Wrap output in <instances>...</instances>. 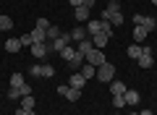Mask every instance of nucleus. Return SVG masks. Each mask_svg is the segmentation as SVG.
Instances as JSON below:
<instances>
[{"label": "nucleus", "instance_id": "41", "mask_svg": "<svg viewBox=\"0 0 157 115\" xmlns=\"http://www.w3.org/2000/svg\"><path fill=\"white\" fill-rule=\"evenodd\" d=\"M155 113H157V102H155Z\"/></svg>", "mask_w": 157, "mask_h": 115}, {"label": "nucleus", "instance_id": "28", "mask_svg": "<svg viewBox=\"0 0 157 115\" xmlns=\"http://www.w3.org/2000/svg\"><path fill=\"white\" fill-rule=\"evenodd\" d=\"M29 73H32L34 79H42V66H39V63H34V66L29 68Z\"/></svg>", "mask_w": 157, "mask_h": 115}, {"label": "nucleus", "instance_id": "14", "mask_svg": "<svg viewBox=\"0 0 157 115\" xmlns=\"http://www.w3.org/2000/svg\"><path fill=\"white\" fill-rule=\"evenodd\" d=\"M86 37H89V34H86V26H76V29L71 32V39H73V42H81V39H86Z\"/></svg>", "mask_w": 157, "mask_h": 115}, {"label": "nucleus", "instance_id": "36", "mask_svg": "<svg viewBox=\"0 0 157 115\" xmlns=\"http://www.w3.org/2000/svg\"><path fill=\"white\" fill-rule=\"evenodd\" d=\"M81 6H84V8H89V11H92V8H94V0H81Z\"/></svg>", "mask_w": 157, "mask_h": 115}, {"label": "nucleus", "instance_id": "11", "mask_svg": "<svg viewBox=\"0 0 157 115\" xmlns=\"http://www.w3.org/2000/svg\"><path fill=\"white\" fill-rule=\"evenodd\" d=\"M73 16H76V21H78V24H84V21H89L92 11H89V8H84V6H78V8H76V13H73Z\"/></svg>", "mask_w": 157, "mask_h": 115}, {"label": "nucleus", "instance_id": "34", "mask_svg": "<svg viewBox=\"0 0 157 115\" xmlns=\"http://www.w3.org/2000/svg\"><path fill=\"white\" fill-rule=\"evenodd\" d=\"M16 115H37L34 110H24V107H16Z\"/></svg>", "mask_w": 157, "mask_h": 115}, {"label": "nucleus", "instance_id": "10", "mask_svg": "<svg viewBox=\"0 0 157 115\" xmlns=\"http://www.w3.org/2000/svg\"><path fill=\"white\" fill-rule=\"evenodd\" d=\"M123 99H126V105H139V102H141V97H139V92H136V89H126Z\"/></svg>", "mask_w": 157, "mask_h": 115}, {"label": "nucleus", "instance_id": "4", "mask_svg": "<svg viewBox=\"0 0 157 115\" xmlns=\"http://www.w3.org/2000/svg\"><path fill=\"white\" fill-rule=\"evenodd\" d=\"M84 63H89V66L100 68L102 63H107V58H105V52H102V50H97V47H94V50H92V52L84 58Z\"/></svg>", "mask_w": 157, "mask_h": 115}, {"label": "nucleus", "instance_id": "15", "mask_svg": "<svg viewBox=\"0 0 157 115\" xmlns=\"http://www.w3.org/2000/svg\"><path fill=\"white\" fill-rule=\"evenodd\" d=\"M78 73H81L84 79H94V76H97V68H94V66H89V63H84V66L78 68Z\"/></svg>", "mask_w": 157, "mask_h": 115}, {"label": "nucleus", "instance_id": "19", "mask_svg": "<svg viewBox=\"0 0 157 115\" xmlns=\"http://www.w3.org/2000/svg\"><path fill=\"white\" fill-rule=\"evenodd\" d=\"M34 105H37V99H34L32 94H26V97H21V105H18V107H24V110H34Z\"/></svg>", "mask_w": 157, "mask_h": 115}, {"label": "nucleus", "instance_id": "24", "mask_svg": "<svg viewBox=\"0 0 157 115\" xmlns=\"http://www.w3.org/2000/svg\"><path fill=\"white\" fill-rule=\"evenodd\" d=\"M60 58H66V60H68V63H71V60H73V58H76V50H73V47H71V44H68V47H66V50H60Z\"/></svg>", "mask_w": 157, "mask_h": 115}, {"label": "nucleus", "instance_id": "6", "mask_svg": "<svg viewBox=\"0 0 157 115\" xmlns=\"http://www.w3.org/2000/svg\"><path fill=\"white\" fill-rule=\"evenodd\" d=\"M92 50H94V42H92V37H86V39H81V42H78L76 52H78V55H84V58H86V55H89Z\"/></svg>", "mask_w": 157, "mask_h": 115}, {"label": "nucleus", "instance_id": "30", "mask_svg": "<svg viewBox=\"0 0 157 115\" xmlns=\"http://www.w3.org/2000/svg\"><path fill=\"white\" fill-rule=\"evenodd\" d=\"M18 39H21V47H32V44H34L32 34H24V37H18Z\"/></svg>", "mask_w": 157, "mask_h": 115}, {"label": "nucleus", "instance_id": "12", "mask_svg": "<svg viewBox=\"0 0 157 115\" xmlns=\"http://www.w3.org/2000/svg\"><path fill=\"white\" fill-rule=\"evenodd\" d=\"M84 84H86V79L81 76V73H73V76L68 79V86H73V89H84Z\"/></svg>", "mask_w": 157, "mask_h": 115}, {"label": "nucleus", "instance_id": "2", "mask_svg": "<svg viewBox=\"0 0 157 115\" xmlns=\"http://www.w3.org/2000/svg\"><path fill=\"white\" fill-rule=\"evenodd\" d=\"M71 42H73V39H71V32H68V34H60L58 39L47 42V50H50V52H60V50H66Z\"/></svg>", "mask_w": 157, "mask_h": 115}, {"label": "nucleus", "instance_id": "25", "mask_svg": "<svg viewBox=\"0 0 157 115\" xmlns=\"http://www.w3.org/2000/svg\"><path fill=\"white\" fill-rule=\"evenodd\" d=\"M55 76V68L50 66V63H45V66H42V79H52Z\"/></svg>", "mask_w": 157, "mask_h": 115}, {"label": "nucleus", "instance_id": "32", "mask_svg": "<svg viewBox=\"0 0 157 115\" xmlns=\"http://www.w3.org/2000/svg\"><path fill=\"white\" fill-rule=\"evenodd\" d=\"M113 107H118V110L126 107V99H123V97H113Z\"/></svg>", "mask_w": 157, "mask_h": 115}, {"label": "nucleus", "instance_id": "27", "mask_svg": "<svg viewBox=\"0 0 157 115\" xmlns=\"http://www.w3.org/2000/svg\"><path fill=\"white\" fill-rule=\"evenodd\" d=\"M126 52H128V58H139V55H141V44H131Z\"/></svg>", "mask_w": 157, "mask_h": 115}, {"label": "nucleus", "instance_id": "1", "mask_svg": "<svg viewBox=\"0 0 157 115\" xmlns=\"http://www.w3.org/2000/svg\"><path fill=\"white\" fill-rule=\"evenodd\" d=\"M94 79H100L102 84H110L113 79H115V66H113L110 60H107V63H102V66L97 68V76H94Z\"/></svg>", "mask_w": 157, "mask_h": 115}, {"label": "nucleus", "instance_id": "17", "mask_svg": "<svg viewBox=\"0 0 157 115\" xmlns=\"http://www.w3.org/2000/svg\"><path fill=\"white\" fill-rule=\"evenodd\" d=\"M21 50V39H16V37H11L6 42V52H18Z\"/></svg>", "mask_w": 157, "mask_h": 115}, {"label": "nucleus", "instance_id": "5", "mask_svg": "<svg viewBox=\"0 0 157 115\" xmlns=\"http://www.w3.org/2000/svg\"><path fill=\"white\" fill-rule=\"evenodd\" d=\"M141 68H152L155 66V58H152V47H141V55L136 58Z\"/></svg>", "mask_w": 157, "mask_h": 115}, {"label": "nucleus", "instance_id": "22", "mask_svg": "<svg viewBox=\"0 0 157 115\" xmlns=\"http://www.w3.org/2000/svg\"><path fill=\"white\" fill-rule=\"evenodd\" d=\"M24 84H26V79H24L21 73H13V76H11V86H13V89H18V86H24Z\"/></svg>", "mask_w": 157, "mask_h": 115}, {"label": "nucleus", "instance_id": "13", "mask_svg": "<svg viewBox=\"0 0 157 115\" xmlns=\"http://www.w3.org/2000/svg\"><path fill=\"white\" fill-rule=\"evenodd\" d=\"M92 42H94V47H97V50H105V44L110 42V37L100 32V34H94V37H92Z\"/></svg>", "mask_w": 157, "mask_h": 115}, {"label": "nucleus", "instance_id": "29", "mask_svg": "<svg viewBox=\"0 0 157 115\" xmlns=\"http://www.w3.org/2000/svg\"><path fill=\"white\" fill-rule=\"evenodd\" d=\"M50 26H52V24L47 21V18H37V29H42V32H47Z\"/></svg>", "mask_w": 157, "mask_h": 115}, {"label": "nucleus", "instance_id": "31", "mask_svg": "<svg viewBox=\"0 0 157 115\" xmlns=\"http://www.w3.org/2000/svg\"><path fill=\"white\" fill-rule=\"evenodd\" d=\"M18 94H21V97H26V94H32V84H24V86H18Z\"/></svg>", "mask_w": 157, "mask_h": 115}, {"label": "nucleus", "instance_id": "18", "mask_svg": "<svg viewBox=\"0 0 157 115\" xmlns=\"http://www.w3.org/2000/svg\"><path fill=\"white\" fill-rule=\"evenodd\" d=\"M141 26H144L147 32H155V29H157V18H155V16H144V21H141Z\"/></svg>", "mask_w": 157, "mask_h": 115}, {"label": "nucleus", "instance_id": "38", "mask_svg": "<svg viewBox=\"0 0 157 115\" xmlns=\"http://www.w3.org/2000/svg\"><path fill=\"white\" fill-rule=\"evenodd\" d=\"M68 3H71L73 8H78V6H81V0H68Z\"/></svg>", "mask_w": 157, "mask_h": 115}, {"label": "nucleus", "instance_id": "40", "mask_svg": "<svg viewBox=\"0 0 157 115\" xmlns=\"http://www.w3.org/2000/svg\"><path fill=\"white\" fill-rule=\"evenodd\" d=\"M128 115H139V113H128Z\"/></svg>", "mask_w": 157, "mask_h": 115}, {"label": "nucleus", "instance_id": "7", "mask_svg": "<svg viewBox=\"0 0 157 115\" xmlns=\"http://www.w3.org/2000/svg\"><path fill=\"white\" fill-rule=\"evenodd\" d=\"M110 94H113V97H123V94H126V84L118 81V79H113V81H110Z\"/></svg>", "mask_w": 157, "mask_h": 115}, {"label": "nucleus", "instance_id": "9", "mask_svg": "<svg viewBox=\"0 0 157 115\" xmlns=\"http://www.w3.org/2000/svg\"><path fill=\"white\" fill-rule=\"evenodd\" d=\"M47 52H50V50H47V42H34L32 44V55L34 58H45Z\"/></svg>", "mask_w": 157, "mask_h": 115}, {"label": "nucleus", "instance_id": "37", "mask_svg": "<svg viewBox=\"0 0 157 115\" xmlns=\"http://www.w3.org/2000/svg\"><path fill=\"white\" fill-rule=\"evenodd\" d=\"M139 115H157V113H155V110H141Z\"/></svg>", "mask_w": 157, "mask_h": 115}, {"label": "nucleus", "instance_id": "23", "mask_svg": "<svg viewBox=\"0 0 157 115\" xmlns=\"http://www.w3.org/2000/svg\"><path fill=\"white\" fill-rule=\"evenodd\" d=\"M13 26V18L11 16H0V32H8Z\"/></svg>", "mask_w": 157, "mask_h": 115}, {"label": "nucleus", "instance_id": "39", "mask_svg": "<svg viewBox=\"0 0 157 115\" xmlns=\"http://www.w3.org/2000/svg\"><path fill=\"white\" fill-rule=\"evenodd\" d=\"M152 6H155V8H157V0H152Z\"/></svg>", "mask_w": 157, "mask_h": 115}, {"label": "nucleus", "instance_id": "3", "mask_svg": "<svg viewBox=\"0 0 157 115\" xmlns=\"http://www.w3.org/2000/svg\"><path fill=\"white\" fill-rule=\"evenodd\" d=\"M58 94H60V97H66L68 102L81 99V89H73V86H68V84H60V86H58Z\"/></svg>", "mask_w": 157, "mask_h": 115}, {"label": "nucleus", "instance_id": "16", "mask_svg": "<svg viewBox=\"0 0 157 115\" xmlns=\"http://www.w3.org/2000/svg\"><path fill=\"white\" fill-rule=\"evenodd\" d=\"M147 37H149V32H147L144 26H134V39H136V44H141Z\"/></svg>", "mask_w": 157, "mask_h": 115}, {"label": "nucleus", "instance_id": "35", "mask_svg": "<svg viewBox=\"0 0 157 115\" xmlns=\"http://www.w3.org/2000/svg\"><path fill=\"white\" fill-rule=\"evenodd\" d=\"M141 21H144V13H136V16H134V24H136V26H141Z\"/></svg>", "mask_w": 157, "mask_h": 115}, {"label": "nucleus", "instance_id": "8", "mask_svg": "<svg viewBox=\"0 0 157 115\" xmlns=\"http://www.w3.org/2000/svg\"><path fill=\"white\" fill-rule=\"evenodd\" d=\"M102 32V18H92V21H86V34L89 37H94V34Z\"/></svg>", "mask_w": 157, "mask_h": 115}, {"label": "nucleus", "instance_id": "33", "mask_svg": "<svg viewBox=\"0 0 157 115\" xmlns=\"http://www.w3.org/2000/svg\"><path fill=\"white\" fill-rule=\"evenodd\" d=\"M8 99H13V102H16V99H21V94H18V89H13V86H11V92H8Z\"/></svg>", "mask_w": 157, "mask_h": 115}, {"label": "nucleus", "instance_id": "21", "mask_svg": "<svg viewBox=\"0 0 157 115\" xmlns=\"http://www.w3.org/2000/svg\"><path fill=\"white\" fill-rule=\"evenodd\" d=\"M32 39H34V42H47V32H42V29H37V26H34Z\"/></svg>", "mask_w": 157, "mask_h": 115}, {"label": "nucleus", "instance_id": "20", "mask_svg": "<svg viewBox=\"0 0 157 115\" xmlns=\"http://www.w3.org/2000/svg\"><path fill=\"white\" fill-rule=\"evenodd\" d=\"M107 21H110L113 26H123V13H121V11H115V13H110V18H107Z\"/></svg>", "mask_w": 157, "mask_h": 115}, {"label": "nucleus", "instance_id": "26", "mask_svg": "<svg viewBox=\"0 0 157 115\" xmlns=\"http://www.w3.org/2000/svg\"><path fill=\"white\" fill-rule=\"evenodd\" d=\"M60 29H58V26H50V29H47V42H52V39H58V37H60Z\"/></svg>", "mask_w": 157, "mask_h": 115}]
</instances>
